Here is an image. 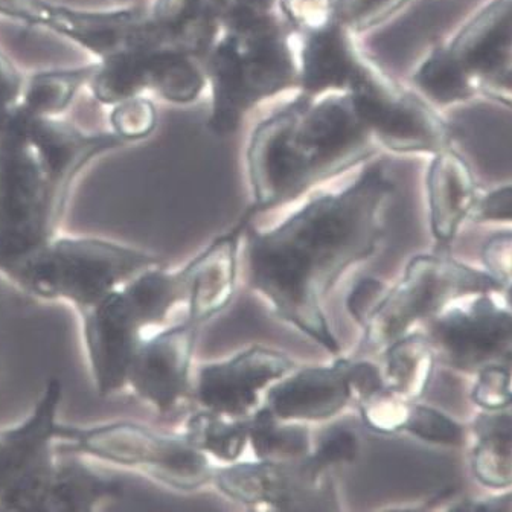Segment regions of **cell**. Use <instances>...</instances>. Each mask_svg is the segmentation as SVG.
<instances>
[{
	"label": "cell",
	"mask_w": 512,
	"mask_h": 512,
	"mask_svg": "<svg viewBox=\"0 0 512 512\" xmlns=\"http://www.w3.org/2000/svg\"><path fill=\"white\" fill-rule=\"evenodd\" d=\"M122 2H130L133 7H138V5H148V0H122Z\"/></svg>",
	"instance_id": "obj_38"
},
{
	"label": "cell",
	"mask_w": 512,
	"mask_h": 512,
	"mask_svg": "<svg viewBox=\"0 0 512 512\" xmlns=\"http://www.w3.org/2000/svg\"><path fill=\"white\" fill-rule=\"evenodd\" d=\"M430 224L438 252H450L465 218L474 211V182L467 165L453 154H442L429 174Z\"/></svg>",
	"instance_id": "obj_17"
},
{
	"label": "cell",
	"mask_w": 512,
	"mask_h": 512,
	"mask_svg": "<svg viewBox=\"0 0 512 512\" xmlns=\"http://www.w3.org/2000/svg\"><path fill=\"white\" fill-rule=\"evenodd\" d=\"M183 436L209 458L234 464L249 445V418L237 420L199 409L186 421Z\"/></svg>",
	"instance_id": "obj_24"
},
{
	"label": "cell",
	"mask_w": 512,
	"mask_h": 512,
	"mask_svg": "<svg viewBox=\"0 0 512 512\" xmlns=\"http://www.w3.org/2000/svg\"><path fill=\"white\" fill-rule=\"evenodd\" d=\"M502 290L505 285L490 273L459 263L450 252L413 256L403 278L386 288L362 325L359 356L383 351L409 333L416 322L432 319L455 299Z\"/></svg>",
	"instance_id": "obj_6"
},
{
	"label": "cell",
	"mask_w": 512,
	"mask_h": 512,
	"mask_svg": "<svg viewBox=\"0 0 512 512\" xmlns=\"http://www.w3.org/2000/svg\"><path fill=\"white\" fill-rule=\"evenodd\" d=\"M359 372V356H337L331 365L296 368L266 392L263 406L279 420L325 423L356 404Z\"/></svg>",
	"instance_id": "obj_14"
},
{
	"label": "cell",
	"mask_w": 512,
	"mask_h": 512,
	"mask_svg": "<svg viewBox=\"0 0 512 512\" xmlns=\"http://www.w3.org/2000/svg\"><path fill=\"white\" fill-rule=\"evenodd\" d=\"M61 452L84 456L100 465L135 470L177 491L212 485L215 467L183 433H168L135 421L118 420L58 427Z\"/></svg>",
	"instance_id": "obj_5"
},
{
	"label": "cell",
	"mask_w": 512,
	"mask_h": 512,
	"mask_svg": "<svg viewBox=\"0 0 512 512\" xmlns=\"http://www.w3.org/2000/svg\"><path fill=\"white\" fill-rule=\"evenodd\" d=\"M360 442L356 432L346 426H330L313 439L311 456L319 464L337 471L352 464L359 456Z\"/></svg>",
	"instance_id": "obj_30"
},
{
	"label": "cell",
	"mask_w": 512,
	"mask_h": 512,
	"mask_svg": "<svg viewBox=\"0 0 512 512\" xmlns=\"http://www.w3.org/2000/svg\"><path fill=\"white\" fill-rule=\"evenodd\" d=\"M354 36L336 17L295 34L299 92L310 96L349 92L366 60Z\"/></svg>",
	"instance_id": "obj_15"
},
{
	"label": "cell",
	"mask_w": 512,
	"mask_h": 512,
	"mask_svg": "<svg viewBox=\"0 0 512 512\" xmlns=\"http://www.w3.org/2000/svg\"><path fill=\"white\" fill-rule=\"evenodd\" d=\"M477 442L471 468L477 482L488 488L512 487V404L499 410H484L473 423Z\"/></svg>",
	"instance_id": "obj_20"
},
{
	"label": "cell",
	"mask_w": 512,
	"mask_h": 512,
	"mask_svg": "<svg viewBox=\"0 0 512 512\" xmlns=\"http://www.w3.org/2000/svg\"><path fill=\"white\" fill-rule=\"evenodd\" d=\"M490 295H477L467 308H444L429 319L427 337L439 362L476 374L487 366L512 368V310Z\"/></svg>",
	"instance_id": "obj_9"
},
{
	"label": "cell",
	"mask_w": 512,
	"mask_h": 512,
	"mask_svg": "<svg viewBox=\"0 0 512 512\" xmlns=\"http://www.w3.org/2000/svg\"><path fill=\"white\" fill-rule=\"evenodd\" d=\"M218 8H220L221 19L224 16L235 13H246V11H276L278 8V0H217Z\"/></svg>",
	"instance_id": "obj_37"
},
{
	"label": "cell",
	"mask_w": 512,
	"mask_h": 512,
	"mask_svg": "<svg viewBox=\"0 0 512 512\" xmlns=\"http://www.w3.org/2000/svg\"><path fill=\"white\" fill-rule=\"evenodd\" d=\"M374 141L351 93L292 98L258 122L247 147L252 205L256 217L301 199L317 185L362 164Z\"/></svg>",
	"instance_id": "obj_2"
},
{
	"label": "cell",
	"mask_w": 512,
	"mask_h": 512,
	"mask_svg": "<svg viewBox=\"0 0 512 512\" xmlns=\"http://www.w3.org/2000/svg\"><path fill=\"white\" fill-rule=\"evenodd\" d=\"M157 124L156 107L142 96L122 101L113 115V125L122 141L147 138Z\"/></svg>",
	"instance_id": "obj_31"
},
{
	"label": "cell",
	"mask_w": 512,
	"mask_h": 512,
	"mask_svg": "<svg viewBox=\"0 0 512 512\" xmlns=\"http://www.w3.org/2000/svg\"><path fill=\"white\" fill-rule=\"evenodd\" d=\"M511 368L503 365L487 366L477 372L471 398L484 410H499L512 404Z\"/></svg>",
	"instance_id": "obj_32"
},
{
	"label": "cell",
	"mask_w": 512,
	"mask_h": 512,
	"mask_svg": "<svg viewBox=\"0 0 512 512\" xmlns=\"http://www.w3.org/2000/svg\"><path fill=\"white\" fill-rule=\"evenodd\" d=\"M473 212L477 221H512V188L493 192Z\"/></svg>",
	"instance_id": "obj_36"
},
{
	"label": "cell",
	"mask_w": 512,
	"mask_h": 512,
	"mask_svg": "<svg viewBox=\"0 0 512 512\" xmlns=\"http://www.w3.org/2000/svg\"><path fill=\"white\" fill-rule=\"evenodd\" d=\"M253 215L244 212L234 228L212 241L197 255L186 270L188 284V319L205 327L209 320L223 313L235 296L240 270V255L246 229Z\"/></svg>",
	"instance_id": "obj_16"
},
{
	"label": "cell",
	"mask_w": 512,
	"mask_h": 512,
	"mask_svg": "<svg viewBox=\"0 0 512 512\" xmlns=\"http://www.w3.org/2000/svg\"><path fill=\"white\" fill-rule=\"evenodd\" d=\"M150 13L164 45L203 63L223 29L217 0H154Z\"/></svg>",
	"instance_id": "obj_18"
},
{
	"label": "cell",
	"mask_w": 512,
	"mask_h": 512,
	"mask_svg": "<svg viewBox=\"0 0 512 512\" xmlns=\"http://www.w3.org/2000/svg\"><path fill=\"white\" fill-rule=\"evenodd\" d=\"M63 384L48 378L23 418L0 426V511L54 512Z\"/></svg>",
	"instance_id": "obj_7"
},
{
	"label": "cell",
	"mask_w": 512,
	"mask_h": 512,
	"mask_svg": "<svg viewBox=\"0 0 512 512\" xmlns=\"http://www.w3.org/2000/svg\"><path fill=\"white\" fill-rule=\"evenodd\" d=\"M249 445L258 461L292 462L310 456L313 436L307 424L279 420L261 406L249 416Z\"/></svg>",
	"instance_id": "obj_23"
},
{
	"label": "cell",
	"mask_w": 512,
	"mask_h": 512,
	"mask_svg": "<svg viewBox=\"0 0 512 512\" xmlns=\"http://www.w3.org/2000/svg\"><path fill=\"white\" fill-rule=\"evenodd\" d=\"M349 93L372 138L384 147L395 151H430L438 147L435 125L426 107L392 86L368 58Z\"/></svg>",
	"instance_id": "obj_13"
},
{
	"label": "cell",
	"mask_w": 512,
	"mask_h": 512,
	"mask_svg": "<svg viewBox=\"0 0 512 512\" xmlns=\"http://www.w3.org/2000/svg\"><path fill=\"white\" fill-rule=\"evenodd\" d=\"M200 327L185 322L142 337L128 368L127 388L160 415H170L192 397L194 356Z\"/></svg>",
	"instance_id": "obj_12"
},
{
	"label": "cell",
	"mask_w": 512,
	"mask_h": 512,
	"mask_svg": "<svg viewBox=\"0 0 512 512\" xmlns=\"http://www.w3.org/2000/svg\"><path fill=\"white\" fill-rule=\"evenodd\" d=\"M512 49V8L488 14L471 31L462 45V60L474 71H494L509 57Z\"/></svg>",
	"instance_id": "obj_25"
},
{
	"label": "cell",
	"mask_w": 512,
	"mask_h": 512,
	"mask_svg": "<svg viewBox=\"0 0 512 512\" xmlns=\"http://www.w3.org/2000/svg\"><path fill=\"white\" fill-rule=\"evenodd\" d=\"M121 480L104 471L100 464L61 452L60 473L55 487L54 512H89L121 499Z\"/></svg>",
	"instance_id": "obj_19"
},
{
	"label": "cell",
	"mask_w": 512,
	"mask_h": 512,
	"mask_svg": "<svg viewBox=\"0 0 512 512\" xmlns=\"http://www.w3.org/2000/svg\"><path fill=\"white\" fill-rule=\"evenodd\" d=\"M381 352L384 357L380 368L386 388L412 403L421 400L429 391L438 362L427 334H404Z\"/></svg>",
	"instance_id": "obj_21"
},
{
	"label": "cell",
	"mask_w": 512,
	"mask_h": 512,
	"mask_svg": "<svg viewBox=\"0 0 512 512\" xmlns=\"http://www.w3.org/2000/svg\"><path fill=\"white\" fill-rule=\"evenodd\" d=\"M209 130L231 136L256 107L299 86L296 37L279 10L224 17L205 61Z\"/></svg>",
	"instance_id": "obj_3"
},
{
	"label": "cell",
	"mask_w": 512,
	"mask_h": 512,
	"mask_svg": "<svg viewBox=\"0 0 512 512\" xmlns=\"http://www.w3.org/2000/svg\"><path fill=\"white\" fill-rule=\"evenodd\" d=\"M212 485L235 503L275 511H340L336 471L313 456L292 462H234L215 468Z\"/></svg>",
	"instance_id": "obj_8"
},
{
	"label": "cell",
	"mask_w": 512,
	"mask_h": 512,
	"mask_svg": "<svg viewBox=\"0 0 512 512\" xmlns=\"http://www.w3.org/2000/svg\"><path fill=\"white\" fill-rule=\"evenodd\" d=\"M406 0H333L334 17L354 32L369 31L391 17Z\"/></svg>",
	"instance_id": "obj_29"
},
{
	"label": "cell",
	"mask_w": 512,
	"mask_h": 512,
	"mask_svg": "<svg viewBox=\"0 0 512 512\" xmlns=\"http://www.w3.org/2000/svg\"><path fill=\"white\" fill-rule=\"evenodd\" d=\"M295 369V360L284 352L249 346L228 359L200 366L192 397L200 409L244 420L260 409L261 397L273 384Z\"/></svg>",
	"instance_id": "obj_10"
},
{
	"label": "cell",
	"mask_w": 512,
	"mask_h": 512,
	"mask_svg": "<svg viewBox=\"0 0 512 512\" xmlns=\"http://www.w3.org/2000/svg\"><path fill=\"white\" fill-rule=\"evenodd\" d=\"M78 316L84 354L96 394L112 397L124 391L133 354L147 330L124 285Z\"/></svg>",
	"instance_id": "obj_11"
},
{
	"label": "cell",
	"mask_w": 512,
	"mask_h": 512,
	"mask_svg": "<svg viewBox=\"0 0 512 512\" xmlns=\"http://www.w3.org/2000/svg\"><path fill=\"white\" fill-rule=\"evenodd\" d=\"M394 189L386 168L374 164L340 191L308 200L275 228L258 231L249 224L244 234L250 290L333 356H340L342 345L328 317V298L349 269L377 253Z\"/></svg>",
	"instance_id": "obj_1"
},
{
	"label": "cell",
	"mask_w": 512,
	"mask_h": 512,
	"mask_svg": "<svg viewBox=\"0 0 512 512\" xmlns=\"http://www.w3.org/2000/svg\"><path fill=\"white\" fill-rule=\"evenodd\" d=\"M412 401L398 397L384 388L357 404L363 424L372 432L380 435H397L404 432L409 418Z\"/></svg>",
	"instance_id": "obj_27"
},
{
	"label": "cell",
	"mask_w": 512,
	"mask_h": 512,
	"mask_svg": "<svg viewBox=\"0 0 512 512\" xmlns=\"http://www.w3.org/2000/svg\"><path fill=\"white\" fill-rule=\"evenodd\" d=\"M384 292H386V285L377 278L360 279L354 285L346 301V310L360 327L371 316L372 311L383 298Z\"/></svg>",
	"instance_id": "obj_35"
},
{
	"label": "cell",
	"mask_w": 512,
	"mask_h": 512,
	"mask_svg": "<svg viewBox=\"0 0 512 512\" xmlns=\"http://www.w3.org/2000/svg\"><path fill=\"white\" fill-rule=\"evenodd\" d=\"M415 83L426 95L441 103L456 100L467 92L464 64L447 52H435L415 75Z\"/></svg>",
	"instance_id": "obj_26"
},
{
	"label": "cell",
	"mask_w": 512,
	"mask_h": 512,
	"mask_svg": "<svg viewBox=\"0 0 512 512\" xmlns=\"http://www.w3.org/2000/svg\"><path fill=\"white\" fill-rule=\"evenodd\" d=\"M278 8L295 34L334 19L333 0H278Z\"/></svg>",
	"instance_id": "obj_33"
},
{
	"label": "cell",
	"mask_w": 512,
	"mask_h": 512,
	"mask_svg": "<svg viewBox=\"0 0 512 512\" xmlns=\"http://www.w3.org/2000/svg\"><path fill=\"white\" fill-rule=\"evenodd\" d=\"M208 89L205 63L188 52L171 46H159L150 66V90L168 103H196Z\"/></svg>",
	"instance_id": "obj_22"
},
{
	"label": "cell",
	"mask_w": 512,
	"mask_h": 512,
	"mask_svg": "<svg viewBox=\"0 0 512 512\" xmlns=\"http://www.w3.org/2000/svg\"><path fill=\"white\" fill-rule=\"evenodd\" d=\"M485 269L503 285L512 282V232L493 235L482 249Z\"/></svg>",
	"instance_id": "obj_34"
},
{
	"label": "cell",
	"mask_w": 512,
	"mask_h": 512,
	"mask_svg": "<svg viewBox=\"0 0 512 512\" xmlns=\"http://www.w3.org/2000/svg\"><path fill=\"white\" fill-rule=\"evenodd\" d=\"M404 432L421 441L438 445H461L464 442V429L450 416L435 407L413 403L410 407Z\"/></svg>",
	"instance_id": "obj_28"
},
{
	"label": "cell",
	"mask_w": 512,
	"mask_h": 512,
	"mask_svg": "<svg viewBox=\"0 0 512 512\" xmlns=\"http://www.w3.org/2000/svg\"><path fill=\"white\" fill-rule=\"evenodd\" d=\"M159 256L95 235L57 232L26 255L0 267V276L37 301L87 310L139 273L160 266Z\"/></svg>",
	"instance_id": "obj_4"
}]
</instances>
